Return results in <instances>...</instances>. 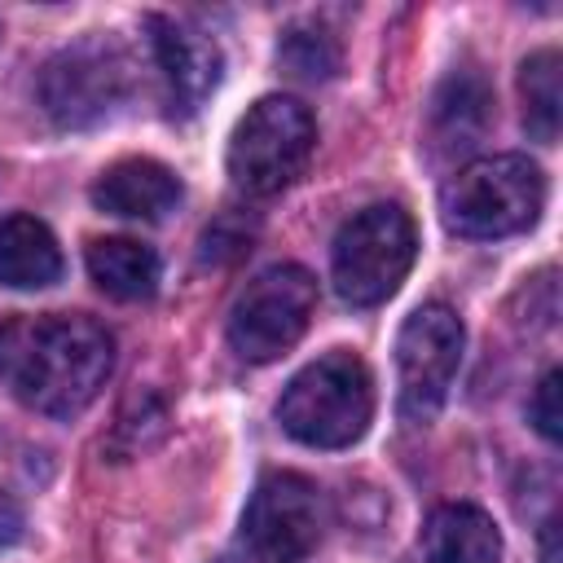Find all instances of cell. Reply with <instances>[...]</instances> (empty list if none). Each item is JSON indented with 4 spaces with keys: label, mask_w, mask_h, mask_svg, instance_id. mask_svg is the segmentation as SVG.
<instances>
[{
    "label": "cell",
    "mask_w": 563,
    "mask_h": 563,
    "mask_svg": "<svg viewBox=\"0 0 563 563\" xmlns=\"http://www.w3.org/2000/svg\"><path fill=\"white\" fill-rule=\"evenodd\" d=\"M216 563H238V559H216Z\"/></svg>",
    "instance_id": "obj_21"
},
{
    "label": "cell",
    "mask_w": 563,
    "mask_h": 563,
    "mask_svg": "<svg viewBox=\"0 0 563 563\" xmlns=\"http://www.w3.org/2000/svg\"><path fill=\"white\" fill-rule=\"evenodd\" d=\"M150 44H154V62L163 70L172 110L198 114L207 97L220 88V70H224L220 44L180 18H150Z\"/></svg>",
    "instance_id": "obj_10"
},
{
    "label": "cell",
    "mask_w": 563,
    "mask_h": 563,
    "mask_svg": "<svg viewBox=\"0 0 563 563\" xmlns=\"http://www.w3.org/2000/svg\"><path fill=\"white\" fill-rule=\"evenodd\" d=\"M369 418H374V378L369 365L347 347L308 361L277 400L282 431L308 449H347L352 440L365 435Z\"/></svg>",
    "instance_id": "obj_2"
},
{
    "label": "cell",
    "mask_w": 563,
    "mask_h": 563,
    "mask_svg": "<svg viewBox=\"0 0 563 563\" xmlns=\"http://www.w3.org/2000/svg\"><path fill=\"white\" fill-rule=\"evenodd\" d=\"M180 176L158 158H119L92 185V207L123 220H167L180 207Z\"/></svg>",
    "instance_id": "obj_11"
},
{
    "label": "cell",
    "mask_w": 563,
    "mask_h": 563,
    "mask_svg": "<svg viewBox=\"0 0 563 563\" xmlns=\"http://www.w3.org/2000/svg\"><path fill=\"white\" fill-rule=\"evenodd\" d=\"M317 312V282L299 264H273L255 273L229 308V343L242 361H277L290 352Z\"/></svg>",
    "instance_id": "obj_6"
},
{
    "label": "cell",
    "mask_w": 563,
    "mask_h": 563,
    "mask_svg": "<svg viewBox=\"0 0 563 563\" xmlns=\"http://www.w3.org/2000/svg\"><path fill=\"white\" fill-rule=\"evenodd\" d=\"M559 391H563V374L550 369V374H541V383H537V391H532V400H528V418H532V427H537L550 444L563 435V405H559Z\"/></svg>",
    "instance_id": "obj_18"
},
{
    "label": "cell",
    "mask_w": 563,
    "mask_h": 563,
    "mask_svg": "<svg viewBox=\"0 0 563 563\" xmlns=\"http://www.w3.org/2000/svg\"><path fill=\"white\" fill-rule=\"evenodd\" d=\"M462 317L449 303H422L405 317L396 334V374H400V418L422 427L440 413L453 374L462 365Z\"/></svg>",
    "instance_id": "obj_9"
},
{
    "label": "cell",
    "mask_w": 563,
    "mask_h": 563,
    "mask_svg": "<svg viewBox=\"0 0 563 563\" xmlns=\"http://www.w3.org/2000/svg\"><path fill=\"white\" fill-rule=\"evenodd\" d=\"M132 92V62L110 40H79L40 70V106L57 128H97Z\"/></svg>",
    "instance_id": "obj_7"
},
{
    "label": "cell",
    "mask_w": 563,
    "mask_h": 563,
    "mask_svg": "<svg viewBox=\"0 0 563 563\" xmlns=\"http://www.w3.org/2000/svg\"><path fill=\"white\" fill-rule=\"evenodd\" d=\"M62 282V246L35 216H4L0 220V286L13 290H44Z\"/></svg>",
    "instance_id": "obj_14"
},
{
    "label": "cell",
    "mask_w": 563,
    "mask_h": 563,
    "mask_svg": "<svg viewBox=\"0 0 563 563\" xmlns=\"http://www.w3.org/2000/svg\"><path fill=\"white\" fill-rule=\"evenodd\" d=\"M325 532L321 488L299 471H273L242 510V550L251 563H303Z\"/></svg>",
    "instance_id": "obj_8"
},
{
    "label": "cell",
    "mask_w": 563,
    "mask_h": 563,
    "mask_svg": "<svg viewBox=\"0 0 563 563\" xmlns=\"http://www.w3.org/2000/svg\"><path fill=\"white\" fill-rule=\"evenodd\" d=\"M22 537V506L0 488V550Z\"/></svg>",
    "instance_id": "obj_19"
},
{
    "label": "cell",
    "mask_w": 563,
    "mask_h": 563,
    "mask_svg": "<svg viewBox=\"0 0 563 563\" xmlns=\"http://www.w3.org/2000/svg\"><path fill=\"white\" fill-rule=\"evenodd\" d=\"M418 255V229L396 202H378L356 211L330 246L334 290L352 308H374L396 295Z\"/></svg>",
    "instance_id": "obj_4"
},
{
    "label": "cell",
    "mask_w": 563,
    "mask_h": 563,
    "mask_svg": "<svg viewBox=\"0 0 563 563\" xmlns=\"http://www.w3.org/2000/svg\"><path fill=\"white\" fill-rule=\"evenodd\" d=\"M317 150V123L295 97H260L229 136V176L242 194L268 198L295 185Z\"/></svg>",
    "instance_id": "obj_5"
},
{
    "label": "cell",
    "mask_w": 563,
    "mask_h": 563,
    "mask_svg": "<svg viewBox=\"0 0 563 563\" xmlns=\"http://www.w3.org/2000/svg\"><path fill=\"white\" fill-rule=\"evenodd\" d=\"M88 273L110 299L123 303L150 299L158 290V255L136 238H97L88 246Z\"/></svg>",
    "instance_id": "obj_15"
},
{
    "label": "cell",
    "mask_w": 563,
    "mask_h": 563,
    "mask_svg": "<svg viewBox=\"0 0 563 563\" xmlns=\"http://www.w3.org/2000/svg\"><path fill=\"white\" fill-rule=\"evenodd\" d=\"M541 563H559V519L541 528Z\"/></svg>",
    "instance_id": "obj_20"
},
{
    "label": "cell",
    "mask_w": 563,
    "mask_h": 563,
    "mask_svg": "<svg viewBox=\"0 0 563 563\" xmlns=\"http://www.w3.org/2000/svg\"><path fill=\"white\" fill-rule=\"evenodd\" d=\"M493 123V92L488 79L475 66H457L444 75V84L431 97V119H427V141L435 145V158L471 150Z\"/></svg>",
    "instance_id": "obj_12"
},
{
    "label": "cell",
    "mask_w": 563,
    "mask_h": 563,
    "mask_svg": "<svg viewBox=\"0 0 563 563\" xmlns=\"http://www.w3.org/2000/svg\"><path fill=\"white\" fill-rule=\"evenodd\" d=\"M563 57L554 48H541L523 57L519 66V97H523V123L532 141L554 145L559 141V114H563Z\"/></svg>",
    "instance_id": "obj_16"
},
{
    "label": "cell",
    "mask_w": 563,
    "mask_h": 563,
    "mask_svg": "<svg viewBox=\"0 0 563 563\" xmlns=\"http://www.w3.org/2000/svg\"><path fill=\"white\" fill-rule=\"evenodd\" d=\"M422 559L427 563H497L501 532L488 510H479L471 501H444L427 515Z\"/></svg>",
    "instance_id": "obj_13"
},
{
    "label": "cell",
    "mask_w": 563,
    "mask_h": 563,
    "mask_svg": "<svg viewBox=\"0 0 563 563\" xmlns=\"http://www.w3.org/2000/svg\"><path fill=\"white\" fill-rule=\"evenodd\" d=\"M114 369V339L79 312L13 317L0 325V387L48 418L84 413Z\"/></svg>",
    "instance_id": "obj_1"
},
{
    "label": "cell",
    "mask_w": 563,
    "mask_h": 563,
    "mask_svg": "<svg viewBox=\"0 0 563 563\" xmlns=\"http://www.w3.org/2000/svg\"><path fill=\"white\" fill-rule=\"evenodd\" d=\"M541 202H545V176L523 154L475 158L457 167V176L440 194L444 224L457 238H479V242L532 229L541 216Z\"/></svg>",
    "instance_id": "obj_3"
},
{
    "label": "cell",
    "mask_w": 563,
    "mask_h": 563,
    "mask_svg": "<svg viewBox=\"0 0 563 563\" xmlns=\"http://www.w3.org/2000/svg\"><path fill=\"white\" fill-rule=\"evenodd\" d=\"M277 62L286 66V75L295 79H330L339 70V40L325 31V26H312V22H299L282 35L277 44Z\"/></svg>",
    "instance_id": "obj_17"
}]
</instances>
